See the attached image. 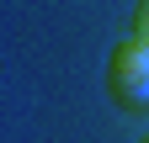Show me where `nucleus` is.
Listing matches in <instances>:
<instances>
[{"instance_id": "obj_2", "label": "nucleus", "mask_w": 149, "mask_h": 143, "mask_svg": "<svg viewBox=\"0 0 149 143\" xmlns=\"http://www.w3.org/2000/svg\"><path fill=\"white\" fill-rule=\"evenodd\" d=\"M133 37L149 43V0H139V11H133Z\"/></svg>"}, {"instance_id": "obj_1", "label": "nucleus", "mask_w": 149, "mask_h": 143, "mask_svg": "<svg viewBox=\"0 0 149 143\" xmlns=\"http://www.w3.org/2000/svg\"><path fill=\"white\" fill-rule=\"evenodd\" d=\"M107 90L128 111L149 106V43H139V37L112 43V53H107Z\"/></svg>"}, {"instance_id": "obj_3", "label": "nucleus", "mask_w": 149, "mask_h": 143, "mask_svg": "<svg viewBox=\"0 0 149 143\" xmlns=\"http://www.w3.org/2000/svg\"><path fill=\"white\" fill-rule=\"evenodd\" d=\"M139 143H149V138H139Z\"/></svg>"}]
</instances>
